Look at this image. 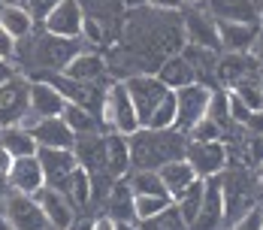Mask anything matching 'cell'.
I'll use <instances>...</instances> for the list:
<instances>
[{"label":"cell","instance_id":"obj_1","mask_svg":"<svg viewBox=\"0 0 263 230\" xmlns=\"http://www.w3.org/2000/svg\"><path fill=\"white\" fill-rule=\"evenodd\" d=\"M130 143V170H160L170 161L184 157L187 133L182 130H148L139 128L127 136Z\"/></svg>","mask_w":263,"mask_h":230},{"label":"cell","instance_id":"obj_2","mask_svg":"<svg viewBox=\"0 0 263 230\" xmlns=\"http://www.w3.org/2000/svg\"><path fill=\"white\" fill-rule=\"evenodd\" d=\"M30 40V37H27ZM30 49L25 51V61L30 67H36V70H43L40 76L33 79H43V76H52V73H61L67 64H70V58L82 51V40H64V37H52V33H40V37H33L30 43H27Z\"/></svg>","mask_w":263,"mask_h":230},{"label":"cell","instance_id":"obj_3","mask_svg":"<svg viewBox=\"0 0 263 230\" xmlns=\"http://www.w3.org/2000/svg\"><path fill=\"white\" fill-rule=\"evenodd\" d=\"M100 121H103V128H109L112 133H124V136H130V133L139 130V118H136V109H133V100H130V94H127L124 79L112 82L103 91Z\"/></svg>","mask_w":263,"mask_h":230},{"label":"cell","instance_id":"obj_4","mask_svg":"<svg viewBox=\"0 0 263 230\" xmlns=\"http://www.w3.org/2000/svg\"><path fill=\"white\" fill-rule=\"evenodd\" d=\"M184 161L194 167V173L200 179H212L230 167V152L221 139H187Z\"/></svg>","mask_w":263,"mask_h":230},{"label":"cell","instance_id":"obj_5","mask_svg":"<svg viewBox=\"0 0 263 230\" xmlns=\"http://www.w3.org/2000/svg\"><path fill=\"white\" fill-rule=\"evenodd\" d=\"M0 209H3V215H6L9 230H52L33 194L9 191V194L0 200Z\"/></svg>","mask_w":263,"mask_h":230},{"label":"cell","instance_id":"obj_6","mask_svg":"<svg viewBox=\"0 0 263 230\" xmlns=\"http://www.w3.org/2000/svg\"><path fill=\"white\" fill-rule=\"evenodd\" d=\"M218 79L227 88L263 85V64L251 51H227L224 58H218Z\"/></svg>","mask_w":263,"mask_h":230},{"label":"cell","instance_id":"obj_7","mask_svg":"<svg viewBox=\"0 0 263 230\" xmlns=\"http://www.w3.org/2000/svg\"><path fill=\"white\" fill-rule=\"evenodd\" d=\"M124 85H127V94H130L133 109H136L139 128H145L148 115H152V112H155V106L170 94V88H166L155 73H133V76L124 79Z\"/></svg>","mask_w":263,"mask_h":230},{"label":"cell","instance_id":"obj_8","mask_svg":"<svg viewBox=\"0 0 263 230\" xmlns=\"http://www.w3.org/2000/svg\"><path fill=\"white\" fill-rule=\"evenodd\" d=\"M176 94V130L182 133H191V128L206 118V109H209V97L212 88L206 82H194V85H184Z\"/></svg>","mask_w":263,"mask_h":230},{"label":"cell","instance_id":"obj_9","mask_svg":"<svg viewBox=\"0 0 263 230\" xmlns=\"http://www.w3.org/2000/svg\"><path fill=\"white\" fill-rule=\"evenodd\" d=\"M22 128L33 136V143L40 149H73V139H76V133L70 130V125L61 115H49V118L27 115L22 121Z\"/></svg>","mask_w":263,"mask_h":230},{"label":"cell","instance_id":"obj_10","mask_svg":"<svg viewBox=\"0 0 263 230\" xmlns=\"http://www.w3.org/2000/svg\"><path fill=\"white\" fill-rule=\"evenodd\" d=\"M27 88H30V79L22 73L9 76L0 85V130L22 125L27 118Z\"/></svg>","mask_w":263,"mask_h":230},{"label":"cell","instance_id":"obj_11","mask_svg":"<svg viewBox=\"0 0 263 230\" xmlns=\"http://www.w3.org/2000/svg\"><path fill=\"white\" fill-rule=\"evenodd\" d=\"M40 25H43L46 33H52V37L82 40V6H79V0H61Z\"/></svg>","mask_w":263,"mask_h":230},{"label":"cell","instance_id":"obj_12","mask_svg":"<svg viewBox=\"0 0 263 230\" xmlns=\"http://www.w3.org/2000/svg\"><path fill=\"white\" fill-rule=\"evenodd\" d=\"M221 224H224V194H221V179L212 176L203 179V200L191 230H218Z\"/></svg>","mask_w":263,"mask_h":230},{"label":"cell","instance_id":"obj_13","mask_svg":"<svg viewBox=\"0 0 263 230\" xmlns=\"http://www.w3.org/2000/svg\"><path fill=\"white\" fill-rule=\"evenodd\" d=\"M33 197H36V203H40V209H43V215H46V221H49L52 230H67L73 221H76V209L70 206L67 194H64L61 188L43 185Z\"/></svg>","mask_w":263,"mask_h":230},{"label":"cell","instance_id":"obj_14","mask_svg":"<svg viewBox=\"0 0 263 230\" xmlns=\"http://www.w3.org/2000/svg\"><path fill=\"white\" fill-rule=\"evenodd\" d=\"M64 106H67L64 94L54 88L49 79H30V88H27V115L49 118V115H61Z\"/></svg>","mask_w":263,"mask_h":230},{"label":"cell","instance_id":"obj_15","mask_svg":"<svg viewBox=\"0 0 263 230\" xmlns=\"http://www.w3.org/2000/svg\"><path fill=\"white\" fill-rule=\"evenodd\" d=\"M6 185H9V191H18V194H36L46 185L43 167H40L36 154L12 157L9 161V170H6Z\"/></svg>","mask_w":263,"mask_h":230},{"label":"cell","instance_id":"obj_16","mask_svg":"<svg viewBox=\"0 0 263 230\" xmlns=\"http://www.w3.org/2000/svg\"><path fill=\"white\" fill-rule=\"evenodd\" d=\"M221 194H224V221H233L251 209V188L245 173H221Z\"/></svg>","mask_w":263,"mask_h":230},{"label":"cell","instance_id":"obj_17","mask_svg":"<svg viewBox=\"0 0 263 230\" xmlns=\"http://www.w3.org/2000/svg\"><path fill=\"white\" fill-rule=\"evenodd\" d=\"M73 154L85 173L97 176L106 173V133L94 130V133H76L73 139Z\"/></svg>","mask_w":263,"mask_h":230},{"label":"cell","instance_id":"obj_18","mask_svg":"<svg viewBox=\"0 0 263 230\" xmlns=\"http://www.w3.org/2000/svg\"><path fill=\"white\" fill-rule=\"evenodd\" d=\"M79 6H82V15L91 19L109 40L121 30V25H124L121 15L127 12V6H124L121 0H79Z\"/></svg>","mask_w":263,"mask_h":230},{"label":"cell","instance_id":"obj_19","mask_svg":"<svg viewBox=\"0 0 263 230\" xmlns=\"http://www.w3.org/2000/svg\"><path fill=\"white\" fill-rule=\"evenodd\" d=\"M182 37L187 46L218 49V22L212 19L203 6H197V9H191L182 19Z\"/></svg>","mask_w":263,"mask_h":230},{"label":"cell","instance_id":"obj_20","mask_svg":"<svg viewBox=\"0 0 263 230\" xmlns=\"http://www.w3.org/2000/svg\"><path fill=\"white\" fill-rule=\"evenodd\" d=\"M36 161L43 167V179L49 188H61L70 179V173L79 167L73 149H36Z\"/></svg>","mask_w":263,"mask_h":230},{"label":"cell","instance_id":"obj_21","mask_svg":"<svg viewBox=\"0 0 263 230\" xmlns=\"http://www.w3.org/2000/svg\"><path fill=\"white\" fill-rule=\"evenodd\" d=\"M260 33V22H218V46H224L227 51H251Z\"/></svg>","mask_w":263,"mask_h":230},{"label":"cell","instance_id":"obj_22","mask_svg":"<svg viewBox=\"0 0 263 230\" xmlns=\"http://www.w3.org/2000/svg\"><path fill=\"white\" fill-rule=\"evenodd\" d=\"M109 73V64L100 51H88L82 49L70 58V64L61 70V76L73 79V82H85V85H97L100 79Z\"/></svg>","mask_w":263,"mask_h":230},{"label":"cell","instance_id":"obj_23","mask_svg":"<svg viewBox=\"0 0 263 230\" xmlns=\"http://www.w3.org/2000/svg\"><path fill=\"white\" fill-rule=\"evenodd\" d=\"M158 176H160V182H163V191H166V197H170V200H179L184 191L200 179V176L194 173V167H191L184 157L163 164V167L158 170Z\"/></svg>","mask_w":263,"mask_h":230},{"label":"cell","instance_id":"obj_24","mask_svg":"<svg viewBox=\"0 0 263 230\" xmlns=\"http://www.w3.org/2000/svg\"><path fill=\"white\" fill-rule=\"evenodd\" d=\"M203 9L215 22H260L254 0H203Z\"/></svg>","mask_w":263,"mask_h":230},{"label":"cell","instance_id":"obj_25","mask_svg":"<svg viewBox=\"0 0 263 230\" xmlns=\"http://www.w3.org/2000/svg\"><path fill=\"white\" fill-rule=\"evenodd\" d=\"M130 173V143L124 133H106V176L124 179Z\"/></svg>","mask_w":263,"mask_h":230},{"label":"cell","instance_id":"obj_26","mask_svg":"<svg viewBox=\"0 0 263 230\" xmlns=\"http://www.w3.org/2000/svg\"><path fill=\"white\" fill-rule=\"evenodd\" d=\"M155 76L170 88V91H179L184 85H194L197 76H194V70H191V64L184 61V55H170V58H163L158 64V70H155Z\"/></svg>","mask_w":263,"mask_h":230},{"label":"cell","instance_id":"obj_27","mask_svg":"<svg viewBox=\"0 0 263 230\" xmlns=\"http://www.w3.org/2000/svg\"><path fill=\"white\" fill-rule=\"evenodd\" d=\"M33 15L27 12L22 3H0V27L12 37V40H27L33 33Z\"/></svg>","mask_w":263,"mask_h":230},{"label":"cell","instance_id":"obj_28","mask_svg":"<svg viewBox=\"0 0 263 230\" xmlns=\"http://www.w3.org/2000/svg\"><path fill=\"white\" fill-rule=\"evenodd\" d=\"M106 218H112L115 224L136 221V215H133V191L127 185V179H115L109 197H106Z\"/></svg>","mask_w":263,"mask_h":230},{"label":"cell","instance_id":"obj_29","mask_svg":"<svg viewBox=\"0 0 263 230\" xmlns=\"http://www.w3.org/2000/svg\"><path fill=\"white\" fill-rule=\"evenodd\" d=\"M61 191L67 194L70 206L79 212V209H88L91 206V194H94V185H91V173H85L82 167H76L70 173V179L61 185Z\"/></svg>","mask_w":263,"mask_h":230},{"label":"cell","instance_id":"obj_30","mask_svg":"<svg viewBox=\"0 0 263 230\" xmlns=\"http://www.w3.org/2000/svg\"><path fill=\"white\" fill-rule=\"evenodd\" d=\"M0 149L9 154V157H25V154H36L40 146L33 143V136L22 125H12V128L0 130Z\"/></svg>","mask_w":263,"mask_h":230},{"label":"cell","instance_id":"obj_31","mask_svg":"<svg viewBox=\"0 0 263 230\" xmlns=\"http://www.w3.org/2000/svg\"><path fill=\"white\" fill-rule=\"evenodd\" d=\"M61 118L70 125L73 133H94V130H100V125H103L97 112H91L85 106H76V103H67L64 112H61Z\"/></svg>","mask_w":263,"mask_h":230},{"label":"cell","instance_id":"obj_32","mask_svg":"<svg viewBox=\"0 0 263 230\" xmlns=\"http://www.w3.org/2000/svg\"><path fill=\"white\" fill-rule=\"evenodd\" d=\"M124 179H127V185H130L133 194H160V197H166L158 170H130Z\"/></svg>","mask_w":263,"mask_h":230},{"label":"cell","instance_id":"obj_33","mask_svg":"<svg viewBox=\"0 0 263 230\" xmlns=\"http://www.w3.org/2000/svg\"><path fill=\"white\" fill-rule=\"evenodd\" d=\"M145 128L148 130H173L176 128V94H173V91L155 106V112L148 115Z\"/></svg>","mask_w":263,"mask_h":230},{"label":"cell","instance_id":"obj_34","mask_svg":"<svg viewBox=\"0 0 263 230\" xmlns=\"http://www.w3.org/2000/svg\"><path fill=\"white\" fill-rule=\"evenodd\" d=\"M139 230H191V227L184 224V218L179 215L176 203H170L163 212H158L155 218H145V221H139Z\"/></svg>","mask_w":263,"mask_h":230},{"label":"cell","instance_id":"obj_35","mask_svg":"<svg viewBox=\"0 0 263 230\" xmlns=\"http://www.w3.org/2000/svg\"><path fill=\"white\" fill-rule=\"evenodd\" d=\"M200 200H203V179H197L187 191H184L179 200H173L176 209H179V215L184 218V224L191 227L194 224V218H197V212H200Z\"/></svg>","mask_w":263,"mask_h":230},{"label":"cell","instance_id":"obj_36","mask_svg":"<svg viewBox=\"0 0 263 230\" xmlns=\"http://www.w3.org/2000/svg\"><path fill=\"white\" fill-rule=\"evenodd\" d=\"M170 203H173V200H170V197H160V194H133V215H136V224L145 221V218H155V215L163 212Z\"/></svg>","mask_w":263,"mask_h":230},{"label":"cell","instance_id":"obj_37","mask_svg":"<svg viewBox=\"0 0 263 230\" xmlns=\"http://www.w3.org/2000/svg\"><path fill=\"white\" fill-rule=\"evenodd\" d=\"M206 118H212V121H215L221 130L227 128V125H233V121H230V112H227V91H212L209 109H206Z\"/></svg>","mask_w":263,"mask_h":230},{"label":"cell","instance_id":"obj_38","mask_svg":"<svg viewBox=\"0 0 263 230\" xmlns=\"http://www.w3.org/2000/svg\"><path fill=\"white\" fill-rule=\"evenodd\" d=\"M227 230H263V212L257 206H251L248 212H242L239 218H233Z\"/></svg>","mask_w":263,"mask_h":230},{"label":"cell","instance_id":"obj_39","mask_svg":"<svg viewBox=\"0 0 263 230\" xmlns=\"http://www.w3.org/2000/svg\"><path fill=\"white\" fill-rule=\"evenodd\" d=\"M245 161L251 167H263V136L248 133V139H245Z\"/></svg>","mask_w":263,"mask_h":230},{"label":"cell","instance_id":"obj_40","mask_svg":"<svg viewBox=\"0 0 263 230\" xmlns=\"http://www.w3.org/2000/svg\"><path fill=\"white\" fill-rule=\"evenodd\" d=\"M58 3H61V0H25L22 6H25L27 12L33 15V22H43V19H46V15L52 12Z\"/></svg>","mask_w":263,"mask_h":230},{"label":"cell","instance_id":"obj_41","mask_svg":"<svg viewBox=\"0 0 263 230\" xmlns=\"http://www.w3.org/2000/svg\"><path fill=\"white\" fill-rule=\"evenodd\" d=\"M15 51H18V40H12L0 27V61H15Z\"/></svg>","mask_w":263,"mask_h":230},{"label":"cell","instance_id":"obj_42","mask_svg":"<svg viewBox=\"0 0 263 230\" xmlns=\"http://www.w3.org/2000/svg\"><path fill=\"white\" fill-rule=\"evenodd\" d=\"M145 6H152V9H158V12H182L184 0H145Z\"/></svg>","mask_w":263,"mask_h":230},{"label":"cell","instance_id":"obj_43","mask_svg":"<svg viewBox=\"0 0 263 230\" xmlns=\"http://www.w3.org/2000/svg\"><path fill=\"white\" fill-rule=\"evenodd\" d=\"M88 230H115V221L106 218V215H100V218H91V227Z\"/></svg>","mask_w":263,"mask_h":230},{"label":"cell","instance_id":"obj_44","mask_svg":"<svg viewBox=\"0 0 263 230\" xmlns=\"http://www.w3.org/2000/svg\"><path fill=\"white\" fill-rule=\"evenodd\" d=\"M9 76H15V70H12V61H0V85H3Z\"/></svg>","mask_w":263,"mask_h":230},{"label":"cell","instance_id":"obj_45","mask_svg":"<svg viewBox=\"0 0 263 230\" xmlns=\"http://www.w3.org/2000/svg\"><path fill=\"white\" fill-rule=\"evenodd\" d=\"M115 230H139L136 221H121V224H115Z\"/></svg>","mask_w":263,"mask_h":230},{"label":"cell","instance_id":"obj_46","mask_svg":"<svg viewBox=\"0 0 263 230\" xmlns=\"http://www.w3.org/2000/svg\"><path fill=\"white\" fill-rule=\"evenodd\" d=\"M127 9H139V6H145V0H121Z\"/></svg>","mask_w":263,"mask_h":230},{"label":"cell","instance_id":"obj_47","mask_svg":"<svg viewBox=\"0 0 263 230\" xmlns=\"http://www.w3.org/2000/svg\"><path fill=\"white\" fill-rule=\"evenodd\" d=\"M257 3V19H260V25H263V0H254Z\"/></svg>","mask_w":263,"mask_h":230},{"label":"cell","instance_id":"obj_48","mask_svg":"<svg viewBox=\"0 0 263 230\" xmlns=\"http://www.w3.org/2000/svg\"><path fill=\"white\" fill-rule=\"evenodd\" d=\"M0 230H9V224H6V215H3V209H0Z\"/></svg>","mask_w":263,"mask_h":230},{"label":"cell","instance_id":"obj_49","mask_svg":"<svg viewBox=\"0 0 263 230\" xmlns=\"http://www.w3.org/2000/svg\"><path fill=\"white\" fill-rule=\"evenodd\" d=\"M260 43H263V33H260ZM257 58H260V64H263V49H260V55H257Z\"/></svg>","mask_w":263,"mask_h":230},{"label":"cell","instance_id":"obj_50","mask_svg":"<svg viewBox=\"0 0 263 230\" xmlns=\"http://www.w3.org/2000/svg\"><path fill=\"white\" fill-rule=\"evenodd\" d=\"M184 3H191V6H194V3H203V0H184Z\"/></svg>","mask_w":263,"mask_h":230},{"label":"cell","instance_id":"obj_51","mask_svg":"<svg viewBox=\"0 0 263 230\" xmlns=\"http://www.w3.org/2000/svg\"><path fill=\"white\" fill-rule=\"evenodd\" d=\"M257 182H260V185H263V167H260V176H257Z\"/></svg>","mask_w":263,"mask_h":230}]
</instances>
